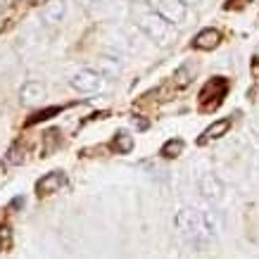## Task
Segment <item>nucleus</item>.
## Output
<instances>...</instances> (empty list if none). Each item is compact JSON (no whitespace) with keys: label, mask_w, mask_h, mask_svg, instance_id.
<instances>
[{"label":"nucleus","mask_w":259,"mask_h":259,"mask_svg":"<svg viewBox=\"0 0 259 259\" xmlns=\"http://www.w3.org/2000/svg\"><path fill=\"white\" fill-rule=\"evenodd\" d=\"M226 91H228V81L224 79V76H214V79L202 88V93H200L202 110H214L221 102V98L226 95Z\"/></svg>","instance_id":"obj_4"},{"label":"nucleus","mask_w":259,"mask_h":259,"mask_svg":"<svg viewBox=\"0 0 259 259\" xmlns=\"http://www.w3.org/2000/svg\"><path fill=\"white\" fill-rule=\"evenodd\" d=\"M138 26H141L143 31L148 33L152 40H157L159 46H166V43H171L176 31H174V24L166 22L164 17H159L157 12H143L141 19H138Z\"/></svg>","instance_id":"obj_2"},{"label":"nucleus","mask_w":259,"mask_h":259,"mask_svg":"<svg viewBox=\"0 0 259 259\" xmlns=\"http://www.w3.org/2000/svg\"><path fill=\"white\" fill-rule=\"evenodd\" d=\"M0 245H3V247H10V245H12V231H10L8 226L0 228Z\"/></svg>","instance_id":"obj_16"},{"label":"nucleus","mask_w":259,"mask_h":259,"mask_svg":"<svg viewBox=\"0 0 259 259\" xmlns=\"http://www.w3.org/2000/svg\"><path fill=\"white\" fill-rule=\"evenodd\" d=\"M202 0H183V5H200Z\"/></svg>","instance_id":"obj_19"},{"label":"nucleus","mask_w":259,"mask_h":259,"mask_svg":"<svg viewBox=\"0 0 259 259\" xmlns=\"http://www.w3.org/2000/svg\"><path fill=\"white\" fill-rule=\"evenodd\" d=\"M200 193L204 195V200H209V202H219L221 197H224V186H221V181L217 176H204L200 181Z\"/></svg>","instance_id":"obj_7"},{"label":"nucleus","mask_w":259,"mask_h":259,"mask_svg":"<svg viewBox=\"0 0 259 259\" xmlns=\"http://www.w3.org/2000/svg\"><path fill=\"white\" fill-rule=\"evenodd\" d=\"M174 224H176L181 236L186 240H193V243L212 240L221 228V221L217 212H200V209H190V207H183L176 214Z\"/></svg>","instance_id":"obj_1"},{"label":"nucleus","mask_w":259,"mask_h":259,"mask_svg":"<svg viewBox=\"0 0 259 259\" xmlns=\"http://www.w3.org/2000/svg\"><path fill=\"white\" fill-rule=\"evenodd\" d=\"M8 162L10 164H19V162H24V152L19 155V148H12L8 155Z\"/></svg>","instance_id":"obj_17"},{"label":"nucleus","mask_w":259,"mask_h":259,"mask_svg":"<svg viewBox=\"0 0 259 259\" xmlns=\"http://www.w3.org/2000/svg\"><path fill=\"white\" fill-rule=\"evenodd\" d=\"M64 15H67V3H64V0H55V3H50V5L43 10V24L55 26V24H60L64 19Z\"/></svg>","instance_id":"obj_8"},{"label":"nucleus","mask_w":259,"mask_h":259,"mask_svg":"<svg viewBox=\"0 0 259 259\" xmlns=\"http://www.w3.org/2000/svg\"><path fill=\"white\" fill-rule=\"evenodd\" d=\"M83 5H93V3H98V0H81Z\"/></svg>","instance_id":"obj_20"},{"label":"nucleus","mask_w":259,"mask_h":259,"mask_svg":"<svg viewBox=\"0 0 259 259\" xmlns=\"http://www.w3.org/2000/svg\"><path fill=\"white\" fill-rule=\"evenodd\" d=\"M43 95H46V88H43V83H38V81H29V83L22 86V100L26 102V105L40 100Z\"/></svg>","instance_id":"obj_11"},{"label":"nucleus","mask_w":259,"mask_h":259,"mask_svg":"<svg viewBox=\"0 0 259 259\" xmlns=\"http://www.w3.org/2000/svg\"><path fill=\"white\" fill-rule=\"evenodd\" d=\"M193 81V64H183L174 71V86L176 88H186Z\"/></svg>","instance_id":"obj_12"},{"label":"nucleus","mask_w":259,"mask_h":259,"mask_svg":"<svg viewBox=\"0 0 259 259\" xmlns=\"http://www.w3.org/2000/svg\"><path fill=\"white\" fill-rule=\"evenodd\" d=\"M112 148L117 150V152H121V155H128L131 150H134V136H128V134H117L114 136V141H112Z\"/></svg>","instance_id":"obj_13"},{"label":"nucleus","mask_w":259,"mask_h":259,"mask_svg":"<svg viewBox=\"0 0 259 259\" xmlns=\"http://www.w3.org/2000/svg\"><path fill=\"white\" fill-rule=\"evenodd\" d=\"M53 114H60V107H48V110L38 112V114H33V117L29 119V126H31V124H38V121H46V119H50Z\"/></svg>","instance_id":"obj_15"},{"label":"nucleus","mask_w":259,"mask_h":259,"mask_svg":"<svg viewBox=\"0 0 259 259\" xmlns=\"http://www.w3.org/2000/svg\"><path fill=\"white\" fill-rule=\"evenodd\" d=\"M150 5H152V10L159 17H164L166 22H171V24H183L186 22V15H188L183 0H150Z\"/></svg>","instance_id":"obj_3"},{"label":"nucleus","mask_w":259,"mask_h":259,"mask_svg":"<svg viewBox=\"0 0 259 259\" xmlns=\"http://www.w3.org/2000/svg\"><path fill=\"white\" fill-rule=\"evenodd\" d=\"M181 152H183V141H181V138H174V141H166L164 145H162V157H166V159L179 157Z\"/></svg>","instance_id":"obj_14"},{"label":"nucleus","mask_w":259,"mask_h":259,"mask_svg":"<svg viewBox=\"0 0 259 259\" xmlns=\"http://www.w3.org/2000/svg\"><path fill=\"white\" fill-rule=\"evenodd\" d=\"M64 183H67V176L62 171H50L36 183V193L38 195H50V193H57Z\"/></svg>","instance_id":"obj_6"},{"label":"nucleus","mask_w":259,"mask_h":259,"mask_svg":"<svg viewBox=\"0 0 259 259\" xmlns=\"http://www.w3.org/2000/svg\"><path fill=\"white\" fill-rule=\"evenodd\" d=\"M219 40H221V33L217 31V29H204V31H200L195 36L193 46H195L197 50H214V48L219 46Z\"/></svg>","instance_id":"obj_9"},{"label":"nucleus","mask_w":259,"mask_h":259,"mask_svg":"<svg viewBox=\"0 0 259 259\" xmlns=\"http://www.w3.org/2000/svg\"><path fill=\"white\" fill-rule=\"evenodd\" d=\"M252 71H254V76L259 79V60H254V62H252Z\"/></svg>","instance_id":"obj_18"},{"label":"nucleus","mask_w":259,"mask_h":259,"mask_svg":"<svg viewBox=\"0 0 259 259\" xmlns=\"http://www.w3.org/2000/svg\"><path fill=\"white\" fill-rule=\"evenodd\" d=\"M228 128H231V119H219V121H214L212 126H207L204 128L202 138H200V143H209V141H217V138H221V136L228 134Z\"/></svg>","instance_id":"obj_10"},{"label":"nucleus","mask_w":259,"mask_h":259,"mask_svg":"<svg viewBox=\"0 0 259 259\" xmlns=\"http://www.w3.org/2000/svg\"><path fill=\"white\" fill-rule=\"evenodd\" d=\"M3 3H5V0H0V5H3Z\"/></svg>","instance_id":"obj_21"},{"label":"nucleus","mask_w":259,"mask_h":259,"mask_svg":"<svg viewBox=\"0 0 259 259\" xmlns=\"http://www.w3.org/2000/svg\"><path fill=\"white\" fill-rule=\"evenodd\" d=\"M71 86L81 91V93H93V91L102 88V76L93 69H81L71 76Z\"/></svg>","instance_id":"obj_5"}]
</instances>
